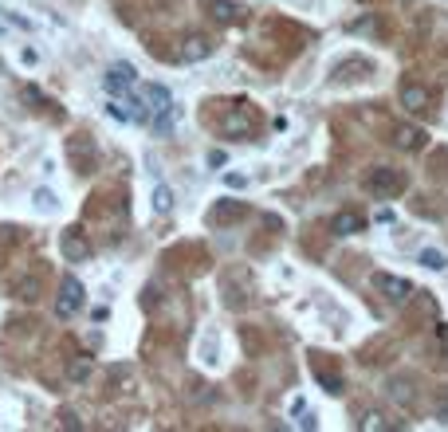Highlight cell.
<instances>
[{
	"mask_svg": "<svg viewBox=\"0 0 448 432\" xmlns=\"http://www.w3.org/2000/svg\"><path fill=\"white\" fill-rule=\"evenodd\" d=\"M173 209V189L170 185H158L153 189V212H170Z\"/></svg>",
	"mask_w": 448,
	"mask_h": 432,
	"instance_id": "cell-19",
	"label": "cell"
},
{
	"mask_svg": "<svg viewBox=\"0 0 448 432\" xmlns=\"http://www.w3.org/2000/svg\"><path fill=\"white\" fill-rule=\"evenodd\" d=\"M217 130L224 138H252L256 134V114L248 111V102H236V106H229V111L220 114Z\"/></svg>",
	"mask_w": 448,
	"mask_h": 432,
	"instance_id": "cell-2",
	"label": "cell"
},
{
	"mask_svg": "<svg viewBox=\"0 0 448 432\" xmlns=\"http://www.w3.org/2000/svg\"><path fill=\"white\" fill-rule=\"evenodd\" d=\"M362 428H366V432H386V428H389V421H386V416L378 413V409H373V413H366Z\"/></svg>",
	"mask_w": 448,
	"mask_h": 432,
	"instance_id": "cell-21",
	"label": "cell"
},
{
	"mask_svg": "<svg viewBox=\"0 0 448 432\" xmlns=\"http://www.w3.org/2000/svg\"><path fill=\"white\" fill-rule=\"evenodd\" d=\"M244 212H248V204H244V201H220L217 209L209 212V224H217V228H220V224H232V221H240Z\"/></svg>",
	"mask_w": 448,
	"mask_h": 432,
	"instance_id": "cell-13",
	"label": "cell"
},
{
	"mask_svg": "<svg viewBox=\"0 0 448 432\" xmlns=\"http://www.w3.org/2000/svg\"><path fill=\"white\" fill-rule=\"evenodd\" d=\"M83 303H87L83 283H79L75 275H63L60 295H55V314H60V319H75V314L83 311Z\"/></svg>",
	"mask_w": 448,
	"mask_h": 432,
	"instance_id": "cell-3",
	"label": "cell"
},
{
	"mask_svg": "<svg viewBox=\"0 0 448 432\" xmlns=\"http://www.w3.org/2000/svg\"><path fill=\"white\" fill-rule=\"evenodd\" d=\"M12 291H16V295L24 299V303H35V299H40V279H35V275H20Z\"/></svg>",
	"mask_w": 448,
	"mask_h": 432,
	"instance_id": "cell-17",
	"label": "cell"
},
{
	"mask_svg": "<svg viewBox=\"0 0 448 432\" xmlns=\"http://www.w3.org/2000/svg\"><path fill=\"white\" fill-rule=\"evenodd\" d=\"M60 248H63V260H67V263H83V260H91V240H87L79 228H63Z\"/></svg>",
	"mask_w": 448,
	"mask_h": 432,
	"instance_id": "cell-7",
	"label": "cell"
},
{
	"mask_svg": "<svg viewBox=\"0 0 448 432\" xmlns=\"http://www.w3.org/2000/svg\"><path fill=\"white\" fill-rule=\"evenodd\" d=\"M209 55H212V40L201 35V32H189L185 40H181V48H177L181 63H201V60H209Z\"/></svg>",
	"mask_w": 448,
	"mask_h": 432,
	"instance_id": "cell-8",
	"label": "cell"
},
{
	"mask_svg": "<svg viewBox=\"0 0 448 432\" xmlns=\"http://www.w3.org/2000/svg\"><path fill=\"white\" fill-rule=\"evenodd\" d=\"M142 306H146V311H153V306H158V291H153V287H146V299H142Z\"/></svg>",
	"mask_w": 448,
	"mask_h": 432,
	"instance_id": "cell-24",
	"label": "cell"
},
{
	"mask_svg": "<svg viewBox=\"0 0 448 432\" xmlns=\"http://www.w3.org/2000/svg\"><path fill=\"white\" fill-rule=\"evenodd\" d=\"M311 370H315V377L322 382V389H327V393H334V397H339V393L346 389V382H342L339 365H327V362H322V354H315V358H311Z\"/></svg>",
	"mask_w": 448,
	"mask_h": 432,
	"instance_id": "cell-11",
	"label": "cell"
},
{
	"mask_svg": "<svg viewBox=\"0 0 448 432\" xmlns=\"http://www.w3.org/2000/svg\"><path fill=\"white\" fill-rule=\"evenodd\" d=\"M417 260H421L425 267H429V272H444V267H448V255H444V252H437V248H425V252L417 255Z\"/></svg>",
	"mask_w": 448,
	"mask_h": 432,
	"instance_id": "cell-18",
	"label": "cell"
},
{
	"mask_svg": "<svg viewBox=\"0 0 448 432\" xmlns=\"http://www.w3.org/2000/svg\"><path fill=\"white\" fill-rule=\"evenodd\" d=\"M32 204L40 212H51V209H55V193H51V189H35V193H32Z\"/></svg>",
	"mask_w": 448,
	"mask_h": 432,
	"instance_id": "cell-20",
	"label": "cell"
},
{
	"mask_svg": "<svg viewBox=\"0 0 448 432\" xmlns=\"http://www.w3.org/2000/svg\"><path fill=\"white\" fill-rule=\"evenodd\" d=\"M201 9L209 12L217 24H236V20H244V4H236V0H201Z\"/></svg>",
	"mask_w": 448,
	"mask_h": 432,
	"instance_id": "cell-10",
	"label": "cell"
},
{
	"mask_svg": "<svg viewBox=\"0 0 448 432\" xmlns=\"http://www.w3.org/2000/svg\"><path fill=\"white\" fill-rule=\"evenodd\" d=\"M389 397L398 401V405H405V409H413V405H417V397H413V382H405V377H393V382H389Z\"/></svg>",
	"mask_w": 448,
	"mask_h": 432,
	"instance_id": "cell-15",
	"label": "cell"
},
{
	"mask_svg": "<svg viewBox=\"0 0 448 432\" xmlns=\"http://www.w3.org/2000/svg\"><path fill=\"white\" fill-rule=\"evenodd\" d=\"M71 157H75V165H83L79 173H94V145L87 134L71 138Z\"/></svg>",
	"mask_w": 448,
	"mask_h": 432,
	"instance_id": "cell-14",
	"label": "cell"
},
{
	"mask_svg": "<svg viewBox=\"0 0 448 432\" xmlns=\"http://www.w3.org/2000/svg\"><path fill=\"white\" fill-rule=\"evenodd\" d=\"M401 106L409 114H425L429 111V91L421 83H401Z\"/></svg>",
	"mask_w": 448,
	"mask_h": 432,
	"instance_id": "cell-12",
	"label": "cell"
},
{
	"mask_svg": "<svg viewBox=\"0 0 448 432\" xmlns=\"http://www.w3.org/2000/svg\"><path fill=\"white\" fill-rule=\"evenodd\" d=\"M389 142L398 145V150H405V153H417V150H425V145H429V134H425V126L398 122V126H393V134H389Z\"/></svg>",
	"mask_w": 448,
	"mask_h": 432,
	"instance_id": "cell-5",
	"label": "cell"
},
{
	"mask_svg": "<svg viewBox=\"0 0 448 432\" xmlns=\"http://www.w3.org/2000/svg\"><path fill=\"white\" fill-rule=\"evenodd\" d=\"M366 193H373V196H381V201H393V196H401L405 193V185H409V177L401 170H389V165H378V170H370L366 173Z\"/></svg>",
	"mask_w": 448,
	"mask_h": 432,
	"instance_id": "cell-1",
	"label": "cell"
},
{
	"mask_svg": "<svg viewBox=\"0 0 448 432\" xmlns=\"http://www.w3.org/2000/svg\"><path fill=\"white\" fill-rule=\"evenodd\" d=\"M373 287H378L389 303H409V295H413V283H409L405 275H389V272L373 275Z\"/></svg>",
	"mask_w": 448,
	"mask_h": 432,
	"instance_id": "cell-6",
	"label": "cell"
},
{
	"mask_svg": "<svg viewBox=\"0 0 448 432\" xmlns=\"http://www.w3.org/2000/svg\"><path fill=\"white\" fill-rule=\"evenodd\" d=\"M437 421H440V424H448V397L440 401V409H437Z\"/></svg>",
	"mask_w": 448,
	"mask_h": 432,
	"instance_id": "cell-25",
	"label": "cell"
},
{
	"mask_svg": "<svg viewBox=\"0 0 448 432\" xmlns=\"http://www.w3.org/2000/svg\"><path fill=\"white\" fill-rule=\"evenodd\" d=\"M91 373H94L91 354H75V358H71V365H67V377H71V382H87Z\"/></svg>",
	"mask_w": 448,
	"mask_h": 432,
	"instance_id": "cell-16",
	"label": "cell"
},
{
	"mask_svg": "<svg viewBox=\"0 0 448 432\" xmlns=\"http://www.w3.org/2000/svg\"><path fill=\"white\" fill-rule=\"evenodd\" d=\"M201 358L209 365H217V334L209 331V338H201Z\"/></svg>",
	"mask_w": 448,
	"mask_h": 432,
	"instance_id": "cell-22",
	"label": "cell"
},
{
	"mask_svg": "<svg viewBox=\"0 0 448 432\" xmlns=\"http://www.w3.org/2000/svg\"><path fill=\"white\" fill-rule=\"evenodd\" d=\"M224 185H229V189H244L248 177H240V173H224Z\"/></svg>",
	"mask_w": 448,
	"mask_h": 432,
	"instance_id": "cell-23",
	"label": "cell"
},
{
	"mask_svg": "<svg viewBox=\"0 0 448 432\" xmlns=\"http://www.w3.org/2000/svg\"><path fill=\"white\" fill-rule=\"evenodd\" d=\"M134 83H138V71H134V63H126V60L110 63L106 75H102V91L114 94V99H119V94H126Z\"/></svg>",
	"mask_w": 448,
	"mask_h": 432,
	"instance_id": "cell-4",
	"label": "cell"
},
{
	"mask_svg": "<svg viewBox=\"0 0 448 432\" xmlns=\"http://www.w3.org/2000/svg\"><path fill=\"white\" fill-rule=\"evenodd\" d=\"M330 236H358V232L366 228V216L358 209H339L334 216H330Z\"/></svg>",
	"mask_w": 448,
	"mask_h": 432,
	"instance_id": "cell-9",
	"label": "cell"
}]
</instances>
